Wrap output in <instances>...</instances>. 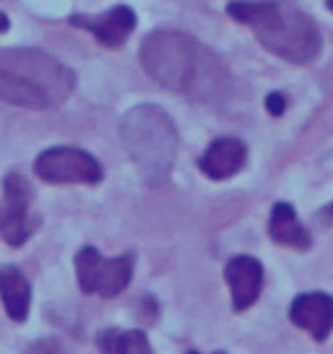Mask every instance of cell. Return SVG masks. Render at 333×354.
<instances>
[{"label":"cell","mask_w":333,"mask_h":354,"mask_svg":"<svg viewBox=\"0 0 333 354\" xmlns=\"http://www.w3.org/2000/svg\"><path fill=\"white\" fill-rule=\"evenodd\" d=\"M125 151L146 183H162L178 156V131L164 110L154 104L133 107L120 122Z\"/></svg>","instance_id":"4"},{"label":"cell","mask_w":333,"mask_h":354,"mask_svg":"<svg viewBox=\"0 0 333 354\" xmlns=\"http://www.w3.org/2000/svg\"><path fill=\"white\" fill-rule=\"evenodd\" d=\"M73 71L45 50H0V102L26 110H53L73 94Z\"/></svg>","instance_id":"2"},{"label":"cell","mask_w":333,"mask_h":354,"mask_svg":"<svg viewBox=\"0 0 333 354\" xmlns=\"http://www.w3.org/2000/svg\"><path fill=\"white\" fill-rule=\"evenodd\" d=\"M289 318L297 328L310 333L315 342H323V339H328L333 328V297L323 295V292L300 295L292 302Z\"/></svg>","instance_id":"10"},{"label":"cell","mask_w":333,"mask_h":354,"mask_svg":"<svg viewBox=\"0 0 333 354\" xmlns=\"http://www.w3.org/2000/svg\"><path fill=\"white\" fill-rule=\"evenodd\" d=\"M29 203H32V188L26 177L11 172L3 180V201H0V234L6 243L19 248L32 234L29 224Z\"/></svg>","instance_id":"7"},{"label":"cell","mask_w":333,"mask_h":354,"mask_svg":"<svg viewBox=\"0 0 333 354\" xmlns=\"http://www.w3.org/2000/svg\"><path fill=\"white\" fill-rule=\"evenodd\" d=\"M245 159H247V146L240 138H219L203 151L198 167L211 180H227L242 169Z\"/></svg>","instance_id":"11"},{"label":"cell","mask_w":333,"mask_h":354,"mask_svg":"<svg viewBox=\"0 0 333 354\" xmlns=\"http://www.w3.org/2000/svg\"><path fill=\"white\" fill-rule=\"evenodd\" d=\"M190 354H198V352H190ZM219 354H222V352H219Z\"/></svg>","instance_id":"21"},{"label":"cell","mask_w":333,"mask_h":354,"mask_svg":"<svg viewBox=\"0 0 333 354\" xmlns=\"http://www.w3.org/2000/svg\"><path fill=\"white\" fill-rule=\"evenodd\" d=\"M8 26H11V24H8V19H6V13H0V34L8 32Z\"/></svg>","instance_id":"19"},{"label":"cell","mask_w":333,"mask_h":354,"mask_svg":"<svg viewBox=\"0 0 333 354\" xmlns=\"http://www.w3.org/2000/svg\"><path fill=\"white\" fill-rule=\"evenodd\" d=\"M224 277H227V284L232 292V308L237 313L256 305L260 289H263V266L258 263L256 258H250V255L232 258L224 268Z\"/></svg>","instance_id":"8"},{"label":"cell","mask_w":333,"mask_h":354,"mask_svg":"<svg viewBox=\"0 0 333 354\" xmlns=\"http://www.w3.org/2000/svg\"><path fill=\"white\" fill-rule=\"evenodd\" d=\"M266 107L271 115H284V110H287V100L278 94V91H274V94H268V100H266Z\"/></svg>","instance_id":"17"},{"label":"cell","mask_w":333,"mask_h":354,"mask_svg":"<svg viewBox=\"0 0 333 354\" xmlns=\"http://www.w3.org/2000/svg\"><path fill=\"white\" fill-rule=\"evenodd\" d=\"M325 6H328V11H333V0H325Z\"/></svg>","instance_id":"20"},{"label":"cell","mask_w":333,"mask_h":354,"mask_svg":"<svg viewBox=\"0 0 333 354\" xmlns=\"http://www.w3.org/2000/svg\"><path fill=\"white\" fill-rule=\"evenodd\" d=\"M234 21L253 26L260 44L289 63H312L323 47L321 32L307 13L278 0H234L229 3Z\"/></svg>","instance_id":"3"},{"label":"cell","mask_w":333,"mask_h":354,"mask_svg":"<svg viewBox=\"0 0 333 354\" xmlns=\"http://www.w3.org/2000/svg\"><path fill=\"white\" fill-rule=\"evenodd\" d=\"M141 63L151 81L193 102H222L229 73L206 44L182 32H154L141 44Z\"/></svg>","instance_id":"1"},{"label":"cell","mask_w":333,"mask_h":354,"mask_svg":"<svg viewBox=\"0 0 333 354\" xmlns=\"http://www.w3.org/2000/svg\"><path fill=\"white\" fill-rule=\"evenodd\" d=\"M70 24L78 29L91 32L107 47H120L133 34L135 13L128 6H115V8L99 13V16H70Z\"/></svg>","instance_id":"9"},{"label":"cell","mask_w":333,"mask_h":354,"mask_svg":"<svg viewBox=\"0 0 333 354\" xmlns=\"http://www.w3.org/2000/svg\"><path fill=\"white\" fill-rule=\"evenodd\" d=\"M23 354H66V349H63V344L57 342V339H39L32 346H26Z\"/></svg>","instance_id":"15"},{"label":"cell","mask_w":333,"mask_h":354,"mask_svg":"<svg viewBox=\"0 0 333 354\" xmlns=\"http://www.w3.org/2000/svg\"><path fill=\"white\" fill-rule=\"evenodd\" d=\"M321 219L323 221H333V203H331V206H325V209L321 211Z\"/></svg>","instance_id":"18"},{"label":"cell","mask_w":333,"mask_h":354,"mask_svg":"<svg viewBox=\"0 0 333 354\" xmlns=\"http://www.w3.org/2000/svg\"><path fill=\"white\" fill-rule=\"evenodd\" d=\"M76 277L78 287L86 295L117 297L122 289L131 284L133 277V255L107 258L97 248H81L76 255Z\"/></svg>","instance_id":"5"},{"label":"cell","mask_w":333,"mask_h":354,"mask_svg":"<svg viewBox=\"0 0 333 354\" xmlns=\"http://www.w3.org/2000/svg\"><path fill=\"white\" fill-rule=\"evenodd\" d=\"M0 299H3V308H6L11 321L21 323L29 315L32 284L16 266H3L0 268Z\"/></svg>","instance_id":"12"},{"label":"cell","mask_w":333,"mask_h":354,"mask_svg":"<svg viewBox=\"0 0 333 354\" xmlns=\"http://www.w3.org/2000/svg\"><path fill=\"white\" fill-rule=\"evenodd\" d=\"M34 172L55 185H94L102 180V165L84 149L55 146L37 156Z\"/></svg>","instance_id":"6"},{"label":"cell","mask_w":333,"mask_h":354,"mask_svg":"<svg viewBox=\"0 0 333 354\" xmlns=\"http://www.w3.org/2000/svg\"><path fill=\"white\" fill-rule=\"evenodd\" d=\"M268 234L276 245L292 248V250H307L312 245L310 232L302 227V221L297 219L294 209L289 203H276L271 211V221H268Z\"/></svg>","instance_id":"13"},{"label":"cell","mask_w":333,"mask_h":354,"mask_svg":"<svg viewBox=\"0 0 333 354\" xmlns=\"http://www.w3.org/2000/svg\"><path fill=\"white\" fill-rule=\"evenodd\" d=\"M99 349L102 354H125L120 349V342H117V331H104L99 336Z\"/></svg>","instance_id":"16"},{"label":"cell","mask_w":333,"mask_h":354,"mask_svg":"<svg viewBox=\"0 0 333 354\" xmlns=\"http://www.w3.org/2000/svg\"><path fill=\"white\" fill-rule=\"evenodd\" d=\"M117 342L125 354H154L146 333L141 331H117Z\"/></svg>","instance_id":"14"}]
</instances>
